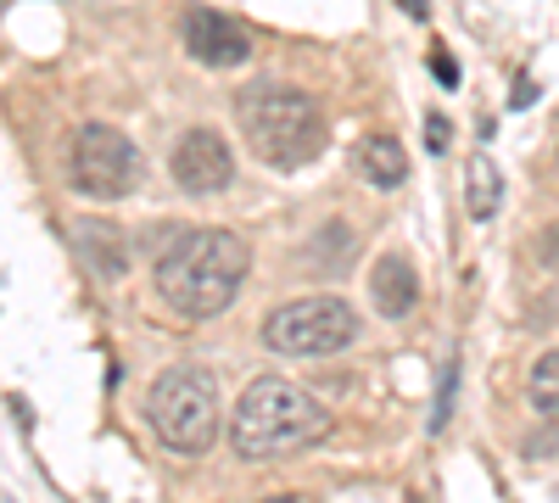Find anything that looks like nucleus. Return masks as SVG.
I'll use <instances>...</instances> for the list:
<instances>
[{
    "label": "nucleus",
    "instance_id": "9d476101",
    "mask_svg": "<svg viewBox=\"0 0 559 503\" xmlns=\"http://www.w3.org/2000/svg\"><path fill=\"white\" fill-rule=\"evenodd\" d=\"M358 173L381 191H397L408 179V152L392 141V134H369V141L358 146Z\"/></svg>",
    "mask_w": 559,
    "mask_h": 503
},
{
    "label": "nucleus",
    "instance_id": "0eeeda50",
    "mask_svg": "<svg viewBox=\"0 0 559 503\" xmlns=\"http://www.w3.org/2000/svg\"><path fill=\"white\" fill-rule=\"evenodd\" d=\"M174 179H179V191H191V196H213L236 179V157H229V146L213 129H191L174 146Z\"/></svg>",
    "mask_w": 559,
    "mask_h": 503
},
{
    "label": "nucleus",
    "instance_id": "f257e3e1",
    "mask_svg": "<svg viewBox=\"0 0 559 503\" xmlns=\"http://www.w3.org/2000/svg\"><path fill=\"white\" fill-rule=\"evenodd\" d=\"M252 252L236 230H179L157 252V297L185 319H213L247 286Z\"/></svg>",
    "mask_w": 559,
    "mask_h": 503
},
{
    "label": "nucleus",
    "instance_id": "1a4fd4ad",
    "mask_svg": "<svg viewBox=\"0 0 559 503\" xmlns=\"http://www.w3.org/2000/svg\"><path fill=\"white\" fill-rule=\"evenodd\" d=\"M369 297H376L381 319H403V313H414V302H419L414 263H408V258H397V252H386L376 268H369Z\"/></svg>",
    "mask_w": 559,
    "mask_h": 503
},
{
    "label": "nucleus",
    "instance_id": "6e6552de",
    "mask_svg": "<svg viewBox=\"0 0 559 503\" xmlns=\"http://www.w3.org/2000/svg\"><path fill=\"white\" fill-rule=\"evenodd\" d=\"M185 45H191V57L207 62V68H241V62L252 57L247 23L224 17V12H213V7L185 12Z\"/></svg>",
    "mask_w": 559,
    "mask_h": 503
},
{
    "label": "nucleus",
    "instance_id": "dca6fc26",
    "mask_svg": "<svg viewBox=\"0 0 559 503\" xmlns=\"http://www.w3.org/2000/svg\"><path fill=\"white\" fill-rule=\"evenodd\" d=\"M431 73H437V84H442V89H453V84H459V68H453V57H448V45H437V51H431Z\"/></svg>",
    "mask_w": 559,
    "mask_h": 503
},
{
    "label": "nucleus",
    "instance_id": "20e7f679",
    "mask_svg": "<svg viewBox=\"0 0 559 503\" xmlns=\"http://www.w3.org/2000/svg\"><path fill=\"white\" fill-rule=\"evenodd\" d=\"M146 420L163 447L174 453H207L224 415H218V386L202 370H168L146 392Z\"/></svg>",
    "mask_w": 559,
    "mask_h": 503
},
{
    "label": "nucleus",
    "instance_id": "2eb2a0df",
    "mask_svg": "<svg viewBox=\"0 0 559 503\" xmlns=\"http://www.w3.org/2000/svg\"><path fill=\"white\" fill-rule=\"evenodd\" d=\"M453 375H459V363H448L442 370V392H437V415H431V431L448 426V408H453Z\"/></svg>",
    "mask_w": 559,
    "mask_h": 503
},
{
    "label": "nucleus",
    "instance_id": "9b49d317",
    "mask_svg": "<svg viewBox=\"0 0 559 503\" xmlns=\"http://www.w3.org/2000/svg\"><path fill=\"white\" fill-rule=\"evenodd\" d=\"M73 236H79V252H84V263L96 268L102 280H118V274H123V263H129V252H123V236H118V230H107V224H96V218L73 224Z\"/></svg>",
    "mask_w": 559,
    "mask_h": 503
},
{
    "label": "nucleus",
    "instance_id": "f3484780",
    "mask_svg": "<svg viewBox=\"0 0 559 503\" xmlns=\"http://www.w3.org/2000/svg\"><path fill=\"white\" fill-rule=\"evenodd\" d=\"M397 7H403L408 17H419V23H426V17H431V0H397Z\"/></svg>",
    "mask_w": 559,
    "mask_h": 503
},
{
    "label": "nucleus",
    "instance_id": "39448f33",
    "mask_svg": "<svg viewBox=\"0 0 559 503\" xmlns=\"http://www.w3.org/2000/svg\"><path fill=\"white\" fill-rule=\"evenodd\" d=\"M263 342L280 358H331L358 342V313L342 297H297L263 319Z\"/></svg>",
    "mask_w": 559,
    "mask_h": 503
},
{
    "label": "nucleus",
    "instance_id": "a211bd4d",
    "mask_svg": "<svg viewBox=\"0 0 559 503\" xmlns=\"http://www.w3.org/2000/svg\"><path fill=\"white\" fill-rule=\"evenodd\" d=\"M548 241H554V247H548V263H559V230H554Z\"/></svg>",
    "mask_w": 559,
    "mask_h": 503
},
{
    "label": "nucleus",
    "instance_id": "6ab92c4d",
    "mask_svg": "<svg viewBox=\"0 0 559 503\" xmlns=\"http://www.w3.org/2000/svg\"><path fill=\"white\" fill-rule=\"evenodd\" d=\"M263 503H297V498H263Z\"/></svg>",
    "mask_w": 559,
    "mask_h": 503
},
{
    "label": "nucleus",
    "instance_id": "f8f14e48",
    "mask_svg": "<svg viewBox=\"0 0 559 503\" xmlns=\"http://www.w3.org/2000/svg\"><path fill=\"white\" fill-rule=\"evenodd\" d=\"M503 202V173L487 152L471 157V168H464V207H471V218H492Z\"/></svg>",
    "mask_w": 559,
    "mask_h": 503
},
{
    "label": "nucleus",
    "instance_id": "7ed1b4c3",
    "mask_svg": "<svg viewBox=\"0 0 559 503\" xmlns=\"http://www.w3.org/2000/svg\"><path fill=\"white\" fill-rule=\"evenodd\" d=\"M236 123L247 134V146L280 168H308L319 152H324V112L308 89H292V84H252L236 96Z\"/></svg>",
    "mask_w": 559,
    "mask_h": 503
},
{
    "label": "nucleus",
    "instance_id": "ddd939ff",
    "mask_svg": "<svg viewBox=\"0 0 559 503\" xmlns=\"http://www.w3.org/2000/svg\"><path fill=\"white\" fill-rule=\"evenodd\" d=\"M526 397H532L537 415L559 431V347L537 358V370H532V381H526Z\"/></svg>",
    "mask_w": 559,
    "mask_h": 503
},
{
    "label": "nucleus",
    "instance_id": "4468645a",
    "mask_svg": "<svg viewBox=\"0 0 559 503\" xmlns=\"http://www.w3.org/2000/svg\"><path fill=\"white\" fill-rule=\"evenodd\" d=\"M448 141H453V123H448L442 112H426V152H431V157H442V152H448Z\"/></svg>",
    "mask_w": 559,
    "mask_h": 503
},
{
    "label": "nucleus",
    "instance_id": "423d86ee",
    "mask_svg": "<svg viewBox=\"0 0 559 503\" xmlns=\"http://www.w3.org/2000/svg\"><path fill=\"white\" fill-rule=\"evenodd\" d=\"M134 173L140 157L129 146V134H118L112 123H84L73 134V152H68V179L79 196H96V202H118L134 191Z\"/></svg>",
    "mask_w": 559,
    "mask_h": 503
},
{
    "label": "nucleus",
    "instance_id": "f03ea898",
    "mask_svg": "<svg viewBox=\"0 0 559 503\" xmlns=\"http://www.w3.org/2000/svg\"><path fill=\"white\" fill-rule=\"evenodd\" d=\"M324 431H331V408L313 392H302L297 381H280V375L252 381L236 403V415H229V447L247 465L302 453V447L324 442Z\"/></svg>",
    "mask_w": 559,
    "mask_h": 503
}]
</instances>
